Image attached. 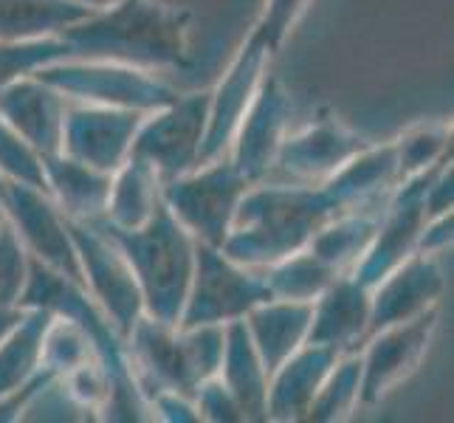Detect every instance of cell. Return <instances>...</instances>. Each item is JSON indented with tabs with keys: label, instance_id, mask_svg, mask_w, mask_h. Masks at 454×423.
I'll use <instances>...</instances> for the list:
<instances>
[{
	"label": "cell",
	"instance_id": "obj_1",
	"mask_svg": "<svg viewBox=\"0 0 454 423\" xmlns=\"http://www.w3.org/2000/svg\"><path fill=\"white\" fill-rule=\"evenodd\" d=\"M353 209L341 184L331 176L322 184L248 186L231 217L221 252L246 269H269L277 260L302 252L317 234Z\"/></svg>",
	"mask_w": 454,
	"mask_h": 423
},
{
	"label": "cell",
	"instance_id": "obj_2",
	"mask_svg": "<svg viewBox=\"0 0 454 423\" xmlns=\"http://www.w3.org/2000/svg\"><path fill=\"white\" fill-rule=\"evenodd\" d=\"M192 12L159 0H119L59 31L71 59L116 62L142 71L184 68Z\"/></svg>",
	"mask_w": 454,
	"mask_h": 423
},
{
	"label": "cell",
	"instance_id": "obj_3",
	"mask_svg": "<svg viewBox=\"0 0 454 423\" xmlns=\"http://www.w3.org/2000/svg\"><path fill=\"white\" fill-rule=\"evenodd\" d=\"M82 223L97 226L128 260L138 291H142L147 317L178 327L195 271V238L176 221L164 200L155 203L147 223L138 229L114 226L105 217H93Z\"/></svg>",
	"mask_w": 454,
	"mask_h": 423
},
{
	"label": "cell",
	"instance_id": "obj_4",
	"mask_svg": "<svg viewBox=\"0 0 454 423\" xmlns=\"http://www.w3.org/2000/svg\"><path fill=\"white\" fill-rule=\"evenodd\" d=\"M223 339L226 325L181 331L142 313L128 336V353L142 396L150 401L159 389H172L178 396L195 398L198 387L221 370Z\"/></svg>",
	"mask_w": 454,
	"mask_h": 423
},
{
	"label": "cell",
	"instance_id": "obj_5",
	"mask_svg": "<svg viewBox=\"0 0 454 423\" xmlns=\"http://www.w3.org/2000/svg\"><path fill=\"white\" fill-rule=\"evenodd\" d=\"M248 186L252 184L240 176L231 159L221 155L181 178L161 184V200L198 243L223 248L234 209L248 192Z\"/></svg>",
	"mask_w": 454,
	"mask_h": 423
},
{
	"label": "cell",
	"instance_id": "obj_6",
	"mask_svg": "<svg viewBox=\"0 0 454 423\" xmlns=\"http://www.w3.org/2000/svg\"><path fill=\"white\" fill-rule=\"evenodd\" d=\"M269 300H274V294L262 274H252L221 248L195 240V271L178 322L181 331L200 325H229Z\"/></svg>",
	"mask_w": 454,
	"mask_h": 423
},
{
	"label": "cell",
	"instance_id": "obj_7",
	"mask_svg": "<svg viewBox=\"0 0 454 423\" xmlns=\"http://www.w3.org/2000/svg\"><path fill=\"white\" fill-rule=\"evenodd\" d=\"M212 93H186L150 111L133 136L130 155L145 159L161 184L181 178L198 167V155L209 124Z\"/></svg>",
	"mask_w": 454,
	"mask_h": 423
},
{
	"label": "cell",
	"instance_id": "obj_8",
	"mask_svg": "<svg viewBox=\"0 0 454 423\" xmlns=\"http://www.w3.org/2000/svg\"><path fill=\"white\" fill-rule=\"evenodd\" d=\"M43 82L57 88L62 97L82 99L88 105L130 107V111H159L178 97L169 85L153 80L150 71L116 66V62L59 59L35 71Z\"/></svg>",
	"mask_w": 454,
	"mask_h": 423
},
{
	"label": "cell",
	"instance_id": "obj_9",
	"mask_svg": "<svg viewBox=\"0 0 454 423\" xmlns=\"http://www.w3.org/2000/svg\"><path fill=\"white\" fill-rule=\"evenodd\" d=\"M68 234L82 265L85 291L102 308L107 322L114 325V331L128 341L133 325L145 313L142 291H138V282L130 271L128 260L121 257L114 240L105 238L93 223L68 221Z\"/></svg>",
	"mask_w": 454,
	"mask_h": 423
},
{
	"label": "cell",
	"instance_id": "obj_10",
	"mask_svg": "<svg viewBox=\"0 0 454 423\" xmlns=\"http://www.w3.org/2000/svg\"><path fill=\"white\" fill-rule=\"evenodd\" d=\"M0 200H4L6 223L20 238L26 255L85 288L82 265L68 234V221L57 209L51 195L37 186L0 178Z\"/></svg>",
	"mask_w": 454,
	"mask_h": 423
},
{
	"label": "cell",
	"instance_id": "obj_11",
	"mask_svg": "<svg viewBox=\"0 0 454 423\" xmlns=\"http://www.w3.org/2000/svg\"><path fill=\"white\" fill-rule=\"evenodd\" d=\"M145 111L111 105H68L62 121V150L93 169L114 172L128 161L133 136L145 121Z\"/></svg>",
	"mask_w": 454,
	"mask_h": 423
},
{
	"label": "cell",
	"instance_id": "obj_12",
	"mask_svg": "<svg viewBox=\"0 0 454 423\" xmlns=\"http://www.w3.org/2000/svg\"><path fill=\"white\" fill-rule=\"evenodd\" d=\"M437 327V305L418 313L415 319L389 325L370 336V348L362 356V403H379L389 389L418 370L429 350Z\"/></svg>",
	"mask_w": 454,
	"mask_h": 423
},
{
	"label": "cell",
	"instance_id": "obj_13",
	"mask_svg": "<svg viewBox=\"0 0 454 423\" xmlns=\"http://www.w3.org/2000/svg\"><path fill=\"white\" fill-rule=\"evenodd\" d=\"M291 116V99L277 76H265L248 102L246 114L231 136V164L248 184H260L277 161L279 145L286 138V124Z\"/></svg>",
	"mask_w": 454,
	"mask_h": 423
},
{
	"label": "cell",
	"instance_id": "obj_14",
	"mask_svg": "<svg viewBox=\"0 0 454 423\" xmlns=\"http://www.w3.org/2000/svg\"><path fill=\"white\" fill-rule=\"evenodd\" d=\"M443 294V271L434 255H410L395 265L379 286L370 291V325L367 336L384 331L389 325L415 319L437 305Z\"/></svg>",
	"mask_w": 454,
	"mask_h": 423
},
{
	"label": "cell",
	"instance_id": "obj_15",
	"mask_svg": "<svg viewBox=\"0 0 454 423\" xmlns=\"http://www.w3.org/2000/svg\"><path fill=\"white\" fill-rule=\"evenodd\" d=\"M367 147H372L370 141L339 119H319L302 133L283 138L274 164L300 184H322Z\"/></svg>",
	"mask_w": 454,
	"mask_h": 423
},
{
	"label": "cell",
	"instance_id": "obj_16",
	"mask_svg": "<svg viewBox=\"0 0 454 423\" xmlns=\"http://www.w3.org/2000/svg\"><path fill=\"white\" fill-rule=\"evenodd\" d=\"M66 107V97L35 74H26L0 90V119L12 130H18L40 155L62 150Z\"/></svg>",
	"mask_w": 454,
	"mask_h": 423
},
{
	"label": "cell",
	"instance_id": "obj_17",
	"mask_svg": "<svg viewBox=\"0 0 454 423\" xmlns=\"http://www.w3.org/2000/svg\"><path fill=\"white\" fill-rule=\"evenodd\" d=\"M341 353L327 344L305 341L294 350L269 379V396H265V420H305L313 398H317L322 381L336 364Z\"/></svg>",
	"mask_w": 454,
	"mask_h": 423
},
{
	"label": "cell",
	"instance_id": "obj_18",
	"mask_svg": "<svg viewBox=\"0 0 454 423\" xmlns=\"http://www.w3.org/2000/svg\"><path fill=\"white\" fill-rule=\"evenodd\" d=\"M370 325V288H364L353 274H339L317 300L308 327L310 344H327L339 353L367 339Z\"/></svg>",
	"mask_w": 454,
	"mask_h": 423
},
{
	"label": "cell",
	"instance_id": "obj_19",
	"mask_svg": "<svg viewBox=\"0 0 454 423\" xmlns=\"http://www.w3.org/2000/svg\"><path fill=\"white\" fill-rule=\"evenodd\" d=\"M40 159H43L45 190H49L57 209L68 221H93V217L105 215L114 186L111 172L93 169L66 153L40 155Z\"/></svg>",
	"mask_w": 454,
	"mask_h": 423
},
{
	"label": "cell",
	"instance_id": "obj_20",
	"mask_svg": "<svg viewBox=\"0 0 454 423\" xmlns=\"http://www.w3.org/2000/svg\"><path fill=\"white\" fill-rule=\"evenodd\" d=\"M310 317H313V302H296V300H269L252 308L243 317L248 336L254 341V350L265 372H269V379L294 350H300L305 344Z\"/></svg>",
	"mask_w": 454,
	"mask_h": 423
},
{
	"label": "cell",
	"instance_id": "obj_21",
	"mask_svg": "<svg viewBox=\"0 0 454 423\" xmlns=\"http://www.w3.org/2000/svg\"><path fill=\"white\" fill-rule=\"evenodd\" d=\"M217 379L226 384L231 398L238 401L243 420H265V396H269V372H265L254 341L248 336L243 319L226 325L223 358Z\"/></svg>",
	"mask_w": 454,
	"mask_h": 423
},
{
	"label": "cell",
	"instance_id": "obj_22",
	"mask_svg": "<svg viewBox=\"0 0 454 423\" xmlns=\"http://www.w3.org/2000/svg\"><path fill=\"white\" fill-rule=\"evenodd\" d=\"M97 9L80 0H0V43L59 37L62 28L80 23Z\"/></svg>",
	"mask_w": 454,
	"mask_h": 423
},
{
	"label": "cell",
	"instance_id": "obj_23",
	"mask_svg": "<svg viewBox=\"0 0 454 423\" xmlns=\"http://www.w3.org/2000/svg\"><path fill=\"white\" fill-rule=\"evenodd\" d=\"M54 319L49 308H23L20 322L0 341V398L26 384L43 367V341Z\"/></svg>",
	"mask_w": 454,
	"mask_h": 423
},
{
	"label": "cell",
	"instance_id": "obj_24",
	"mask_svg": "<svg viewBox=\"0 0 454 423\" xmlns=\"http://www.w3.org/2000/svg\"><path fill=\"white\" fill-rule=\"evenodd\" d=\"M159 200L161 181L155 176V169L145 159L128 155V161L114 172L111 198H107V209L102 217L121 229H138L147 223Z\"/></svg>",
	"mask_w": 454,
	"mask_h": 423
},
{
	"label": "cell",
	"instance_id": "obj_25",
	"mask_svg": "<svg viewBox=\"0 0 454 423\" xmlns=\"http://www.w3.org/2000/svg\"><path fill=\"white\" fill-rule=\"evenodd\" d=\"M381 215L375 209L348 212L327 223L317 238L308 243V248L322 262H327L336 274H350L356 262L364 257L375 231H379Z\"/></svg>",
	"mask_w": 454,
	"mask_h": 423
},
{
	"label": "cell",
	"instance_id": "obj_26",
	"mask_svg": "<svg viewBox=\"0 0 454 423\" xmlns=\"http://www.w3.org/2000/svg\"><path fill=\"white\" fill-rule=\"evenodd\" d=\"M262 277L269 282L274 300L313 302L339 274L313 255L310 248H302V252H294L269 265V271Z\"/></svg>",
	"mask_w": 454,
	"mask_h": 423
},
{
	"label": "cell",
	"instance_id": "obj_27",
	"mask_svg": "<svg viewBox=\"0 0 454 423\" xmlns=\"http://www.w3.org/2000/svg\"><path fill=\"white\" fill-rule=\"evenodd\" d=\"M356 403H362V356H339L322 381L305 420L333 423L350 418Z\"/></svg>",
	"mask_w": 454,
	"mask_h": 423
},
{
	"label": "cell",
	"instance_id": "obj_28",
	"mask_svg": "<svg viewBox=\"0 0 454 423\" xmlns=\"http://www.w3.org/2000/svg\"><path fill=\"white\" fill-rule=\"evenodd\" d=\"M305 6H308V0H265L260 20L254 23L252 35H248V40L243 43V49L238 54L257 59L265 66V62L283 49L286 37L291 35L294 23L302 18Z\"/></svg>",
	"mask_w": 454,
	"mask_h": 423
},
{
	"label": "cell",
	"instance_id": "obj_29",
	"mask_svg": "<svg viewBox=\"0 0 454 423\" xmlns=\"http://www.w3.org/2000/svg\"><path fill=\"white\" fill-rule=\"evenodd\" d=\"M451 153L449 124H418L395 141V176L398 184L429 169L434 161Z\"/></svg>",
	"mask_w": 454,
	"mask_h": 423
},
{
	"label": "cell",
	"instance_id": "obj_30",
	"mask_svg": "<svg viewBox=\"0 0 454 423\" xmlns=\"http://www.w3.org/2000/svg\"><path fill=\"white\" fill-rule=\"evenodd\" d=\"M59 59H71V45L62 37H43L26 43H0V90L9 82L35 74L43 66Z\"/></svg>",
	"mask_w": 454,
	"mask_h": 423
},
{
	"label": "cell",
	"instance_id": "obj_31",
	"mask_svg": "<svg viewBox=\"0 0 454 423\" xmlns=\"http://www.w3.org/2000/svg\"><path fill=\"white\" fill-rule=\"evenodd\" d=\"M0 178L20 181V184L37 186V190L49 192L45 190L40 153L31 147L18 130H12L4 119H0Z\"/></svg>",
	"mask_w": 454,
	"mask_h": 423
},
{
	"label": "cell",
	"instance_id": "obj_32",
	"mask_svg": "<svg viewBox=\"0 0 454 423\" xmlns=\"http://www.w3.org/2000/svg\"><path fill=\"white\" fill-rule=\"evenodd\" d=\"M28 279V255L9 223L0 226V308H20Z\"/></svg>",
	"mask_w": 454,
	"mask_h": 423
},
{
	"label": "cell",
	"instance_id": "obj_33",
	"mask_svg": "<svg viewBox=\"0 0 454 423\" xmlns=\"http://www.w3.org/2000/svg\"><path fill=\"white\" fill-rule=\"evenodd\" d=\"M195 410H198V418L200 420H217V423H238L243 420V412L238 401L231 398V393L226 389V384L212 375L207 379L195 393Z\"/></svg>",
	"mask_w": 454,
	"mask_h": 423
},
{
	"label": "cell",
	"instance_id": "obj_34",
	"mask_svg": "<svg viewBox=\"0 0 454 423\" xmlns=\"http://www.w3.org/2000/svg\"><path fill=\"white\" fill-rule=\"evenodd\" d=\"M451 212L449 215H441V217H429L418 234V246L415 252L420 255H437L443 252V248L451 246Z\"/></svg>",
	"mask_w": 454,
	"mask_h": 423
},
{
	"label": "cell",
	"instance_id": "obj_35",
	"mask_svg": "<svg viewBox=\"0 0 454 423\" xmlns=\"http://www.w3.org/2000/svg\"><path fill=\"white\" fill-rule=\"evenodd\" d=\"M23 308H0V341L9 336V331L20 322Z\"/></svg>",
	"mask_w": 454,
	"mask_h": 423
},
{
	"label": "cell",
	"instance_id": "obj_36",
	"mask_svg": "<svg viewBox=\"0 0 454 423\" xmlns=\"http://www.w3.org/2000/svg\"><path fill=\"white\" fill-rule=\"evenodd\" d=\"M80 4H85V6H90V9H107V6H114V4H119V0H80Z\"/></svg>",
	"mask_w": 454,
	"mask_h": 423
},
{
	"label": "cell",
	"instance_id": "obj_37",
	"mask_svg": "<svg viewBox=\"0 0 454 423\" xmlns=\"http://www.w3.org/2000/svg\"><path fill=\"white\" fill-rule=\"evenodd\" d=\"M6 223V212H4V200H0V226Z\"/></svg>",
	"mask_w": 454,
	"mask_h": 423
}]
</instances>
